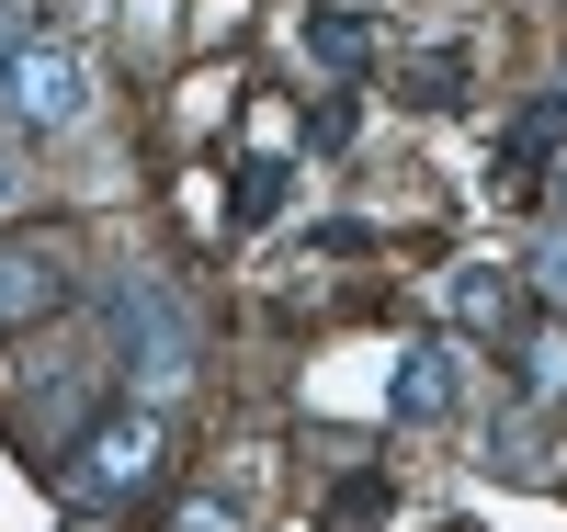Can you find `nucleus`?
<instances>
[{
  "label": "nucleus",
  "instance_id": "f257e3e1",
  "mask_svg": "<svg viewBox=\"0 0 567 532\" xmlns=\"http://www.w3.org/2000/svg\"><path fill=\"white\" fill-rule=\"evenodd\" d=\"M171 476V419L148 408V397H125V408H91L69 442H58V488H69V510H136Z\"/></svg>",
  "mask_w": 567,
  "mask_h": 532
},
{
  "label": "nucleus",
  "instance_id": "f03ea898",
  "mask_svg": "<svg viewBox=\"0 0 567 532\" xmlns=\"http://www.w3.org/2000/svg\"><path fill=\"white\" fill-rule=\"evenodd\" d=\"M103 341H114V374H125V397H182L194 385V363H205V328H194V306L171 295L159 272H125L114 295H103Z\"/></svg>",
  "mask_w": 567,
  "mask_h": 532
},
{
  "label": "nucleus",
  "instance_id": "7ed1b4c3",
  "mask_svg": "<svg viewBox=\"0 0 567 532\" xmlns=\"http://www.w3.org/2000/svg\"><path fill=\"white\" fill-rule=\"evenodd\" d=\"M91 114V58L69 34H23L12 58H0V125H23V136H69Z\"/></svg>",
  "mask_w": 567,
  "mask_h": 532
},
{
  "label": "nucleus",
  "instance_id": "20e7f679",
  "mask_svg": "<svg viewBox=\"0 0 567 532\" xmlns=\"http://www.w3.org/2000/svg\"><path fill=\"white\" fill-rule=\"evenodd\" d=\"M454 408H465V341H409V352H398V374H386V419L443 430Z\"/></svg>",
  "mask_w": 567,
  "mask_h": 532
},
{
  "label": "nucleus",
  "instance_id": "39448f33",
  "mask_svg": "<svg viewBox=\"0 0 567 532\" xmlns=\"http://www.w3.org/2000/svg\"><path fill=\"white\" fill-rule=\"evenodd\" d=\"M443 317L477 328V341H511V328H523V272L511 261H454L443 272Z\"/></svg>",
  "mask_w": 567,
  "mask_h": 532
},
{
  "label": "nucleus",
  "instance_id": "423d86ee",
  "mask_svg": "<svg viewBox=\"0 0 567 532\" xmlns=\"http://www.w3.org/2000/svg\"><path fill=\"white\" fill-rule=\"evenodd\" d=\"M45 306H69V261L58 250H0V328H23Z\"/></svg>",
  "mask_w": 567,
  "mask_h": 532
},
{
  "label": "nucleus",
  "instance_id": "0eeeda50",
  "mask_svg": "<svg viewBox=\"0 0 567 532\" xmlns=\"http://www.w3.org/2000/svg\"><path fill=\"white\" fill-rule=\"evenodd\" d=\"M511 397H523V408L567 397V328H523V341H511Z\"/></svg>",
  "mask_w": 567,
  "mask_h": 532
},
{
  "label": "nucleus",
  "instance_id": "6e6552de",
  "mask_svg": "<svg viewBox=\"0 0 567 532\" xmlns=\"http://www.w3.org/2000/svg\"><path fill=\"white\" fill-rule=\"evenodd\" d=\"M307 58L318 69H363L374 58V23L363 12H307Z\"/></svg>",
  "mask_w": 567,
  "mask_h": 532
},
{
  "label": "nucleus",
  "instance_id": "1a4fd4ad",
  "mask_svg": "<svg viewBox=\"0 0 567 532\" xmlns=\"http://www.w3.org/2000/svg\"><path fill=\"white\" fill-rule=\"evenodd\" d=\"M409 103H465V45H432V58H409Z\"/></svg>",
  "mask_w": 567,
  "mask_h": 532
},
{
  "label": "nucleus",
  "instance_id": "9d476101",
  "mask_svg": "<svg viewBox=\"0 0 567 532\" xmlns=\"http://www.w3.org/2000/svg\"><path fill=\"white\" fill-rule=\"evenodd\" d=\"M284 205V170H239V216H272Z\"/></svg>",
  "mask_w": 567,
  "mask_h": 532
},
{
  "label": "nucleus",
  "instance_id": "9b49d317",
  "mask_svg": "<svg viewBox=\"0 0 567 532\" xmlns=\"http://www.w3.org/2000/svg\"><path fill=\"white\" fill-rule=\"evenodd\" d=\"M534 283H545V295L567 306V227H556V238H545V250H534Z\"/></svg>",
  "mask_w": 567,
  "mask_h": 532
},
{
  "label": "nucleus",
  "instance_id": "f8f14e48",
  "mask_svg": "<svg viewBox=\"0 0 567 532\" xmlns=\"http://www.w3.org/2000/svg\"><path fill=\"white\" fill-rule=\"evenodd\" d=\"M171 532H239V510H227V499H194V510H182Z\"/></svg>",
  "mask_w": 567,
  "mask_h": 532
},
{
  "label": "nucleus",
  "instance_id": "ddd939ff",
  "mask_svg": "<svg viewBox=\"0 0 567 532\" xmlns=\"http://www.w3.org/2000/svg\"><path fill=\"white\" fill-rule=\"evenodd\" d=\"M23 34H34V0H0V58H12Z\"/></svg>",
  "mask_w": 567,
  "mask_h": 532
},
{
  "label": "nucleus",
  "instance_id": "4468645a",
  "mask_svg": "<svg viewBox=\"0 0 567 532\" xmlns=\"http://www.w3.org/2000/svg\"><path fill=\"white\" fill-rule=\"evenodd\" d=\"M12 192H23V170H12V148H0V216H12Z\"/></svg>",
  "mask_w": 567,
  "mask_h": 532
},
{
  "label": "nucleus",
  "instance_id": "2eb2a0df",
  "mask_svg": "<svg viewBox=\"0 0 567 532\" xmlns=\"http://www.w3.org/2000/svg\"><path fill=\"white\" fill-rule=\"evenodd\" d=\"M556 227H567V170H556Z\"/></svg>",
  "mask_w": 567,
  "mask_h": 532
}]
</instances>
